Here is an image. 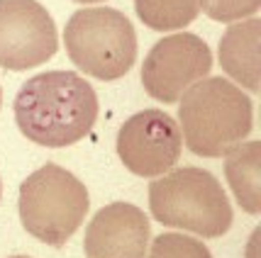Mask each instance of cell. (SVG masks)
Returning <instances> with one entry per match:
<instances>
[{
    "label": "cell",
    "instance_id": "cell-3",
    "mask_svg": "<svg viewBox=\"0 0 261 258\" xmlns=\"http://www.w3.org/2000/svg\"><path fill=\"white\" fill-rule=\"evenodd\" d=\"M151 217L203 239H217L232 226V205L210 170L186 166L149 185Z\"/></svg>",
    "mask_w": 261,
    "mask_h": 258
},
{
    "label": "cell",
    "instance_id": "cell-16",
    "mask_svg": "<svg viewBox=\"0 0 261 258\" xmlns=\"http://www.w3.org/2000/svg\"><path fill=\"white\" fill-rule=\"evenodd\" d=\"M0 105H3V90H0Z\"/></svg>",
    "mask_w": 261,
    "mask_h": 258
},
{
    "label": "cell",
    "instance_id": "cell-8",
    "mask_svg": "<svg viewBox=\"0 0 261 258\" xmlns=\"http://www.w3.org/2000/svg\"><path fill=\"white\" fill-rule=\"evenodd\" d=\"M181 129L164 110H142L117 132V156L127 170L142 178H154L171 170L181 158Z\"/></svg>",
    "mask_w": 261,
    "mask_h": 258
},
{
    "label": "cell",
    "instance_id": "cell-10",
    "mask_svg": "<svg viewBox=\"0 0 261 258\" xmlns=\"http://www.w3.org/2000/svg\"><path fill=\"white\" fill-rule=\"evenodd\" d=\"M259 34L261 20L251 17L247 22L232 24L220 39L222 71L251 93H259Z\"/></svg>",
    "mask_w": 261,
    "mask_h": 258
},
{
    "label": "cell",
    "instance_id": "cell-13",
    "mask_svg": "<svg viewBox=\"0 0 261 258\" xmlns=\"http://www.w3.org/2000/svg\"><path fill=\"white\" fill-rule=\"evenodd\" d=\"M149 258H213V253L198 239L169 232L154 239Z\"/></svg>",
    "mask_w": 261,
    "mask_h": 258
},
{
    "label": "cell",
    "instance_id": "cell-5",
    "mask_svg": "<svg viewBox=\"0 0 261 258\" xmlns=\"http://www.w3.org/2000/svg\"><path fill=\"white\" fill-rule=\"evenodd\" d=\"M68 59L98 80L127 76L137 59L132 22L115 8H86L71 15L64 32Z\"/></svg>",
    "mask_w": 261,
    "mask_h": 258
},
{
    "label": "cell",
    "instance_id": "cell-9",
    "mask_svg": "<svg viewBox=\"0 0 261 258\" xmlns=\"http://www.w3.org/2000/svg\"><path fill=\"white\" fill-rule=\"evenodd\" d=\"M149 219L129 202H113L91 219L83 236L88 258H147Z\"/></svg>",
    "mask_w": 261,
    "mask_h": 258
},
{
    "label": "cell",
    "instance_id": "cell-11",
    "mask_svg": "<svg viewBox=\"0 0 261 258\" xmlns=\"http://www.w3.org/2000/svg\"><path fill=\"white\" fill-rule=\"evenodd\" d=\"M261 141L237 144L227 154L225 176L242 210L249 214H259V188H261Z\"/></svg>",
    "mask_w": 261,
    "mask_h": 258
},
{
    "label": "cell",
    "instance_id": "cell-7",
    "mask_svg": "<svg viewBox=\"0 0 261 258\" xmlns=\"http://www.w3.org/2000/svg\"><path fill=\"white\" fill-rule=\"evenodd\" d=\"M57 24L37 0H0V66L27 71L57 54Z\"/></svg>",
    "mask_w": 261,
    "mask_h": 258
},
{
    "label": "cell",
    "instance_id": "cell-4",
    "mask_svg": "<svg viewBox=\"0 0 261 258\" xmlns=\"http://www.w3.org/2000/svg\"><path fill=\"white\" fill-rule=\"evenodd\" d=\"M91 207L86 185L57 163H46L20 185L22 226L49 246H64Z\"/></svg>",
    "mask_w": 261,
    "mask_h": 258
},
{
    "label": "cell",
    "instance_id": "cell-12",
    "mask_svg": "<svg viewBox=\"0 0 261 258\" xmlns=\"http://www.w3.org/2000/svg\"><path fill=\"white\" fill-rule=\"evenodd\" d=\"M205 8V0H135L137 17L156 32L183 30Z\"/></svg>",
    "mask_w": 261,
    "mask_h": 258
},
{
    "label": "cell",
    "instance_id": "cell-2",
    "mask_svg": "<svg viewBox=\"0 0 261 258\" xmlns=\"http://www.w3.org/2000/svg\"><path fill=\"white\" fill-rule=\"evenodd\" d=\"M178 122L195 156L220 158L251 134L254 105L227 78H203L181 95Z\"/></svg>",
    "mask_w": 261,
    "mask_h": 258
},
{
    "label": "cell",
    "instance_id": "cell-15",
    "mask_svg": "<svg viewBox=\"0 0 261 258\" xmlns=\"http://www.w3.org/2000/svg\"><path fill=\"white\" fill-rule=\"evenodd\" d=\"M76 3H102V0H76Z\"/></svg>",
    "mask_w": 261,
    "mask_h": 258
},
{
    "label": "cell",
    "instance_id": "cell-17",
    "mask_svg": "<svg viewBox=\"0 0 261 258\" xmlns=\"http://www.w3.org/2000/svg\"><path fill=\"white\" fill-rule=\"evenodd\" d=\"M12 258H30V256H12Z\"/></svg>",
    "mask_w": 261,
    "mask_h": 258
},
{
    "label": "cell",
    "instance_id": "cell-1",
    "mask_svg": "<svg viewBox=\"0 0 261 258\" xmlns=\"http://www.w3.org/2000/svg\"><path fill=\"white\" fill-rule=\"evenodd\" d=\"M98 120V95L73 71H46L24 83L15 98V122L30 141L64 149L81 141Z\"/></svg>",
    "mask_w": 261,
    "mask_h": 258
},
{
    "label": "cell",
    "instance_id": "cell-18",
    "mask_svg": "<svg viewBox=\"0 0 261 258\" xmlns=\"http://www.w3.org/2000/svg\"><path fill=\"white\" fill-rule=\"evenodd\" d=\"M0 192H3V190H0Z\"/></svg>",
    "mask_w": 261,
    "mask_h": 258
},
{
    "label": "cell",
    "instance_id": "cell-6",
    "mask_svg": "<svg viewBox=\"0 0 261 258\" xmlns=\"http://www.w3.org/2000/svg\"><path fill=\"white\" fill-rule=\"evenodd\" d=\"M213 68V54L198 34L178 32L151 46L142 64V85L149 98L178 102L193 83L203 80Z\"/></svg>",
    "mask_w": 261,
    "mask_h": 258
},
{
    "label": "cell",
    "instance_id": "cell-14",
    "mask_svg": "<svg viewBox=\"0 0 261 258\" xmlns=\"http://www.w3.org/2000/svg\"><path fill=\"white\" fill-rule=\"evenodd\" d=\"M261 0H205V12L215 22H234L254 17Z\"/></svg>",
    "mask_w": 261,
    "mask_h": 258
}]
</instances>
